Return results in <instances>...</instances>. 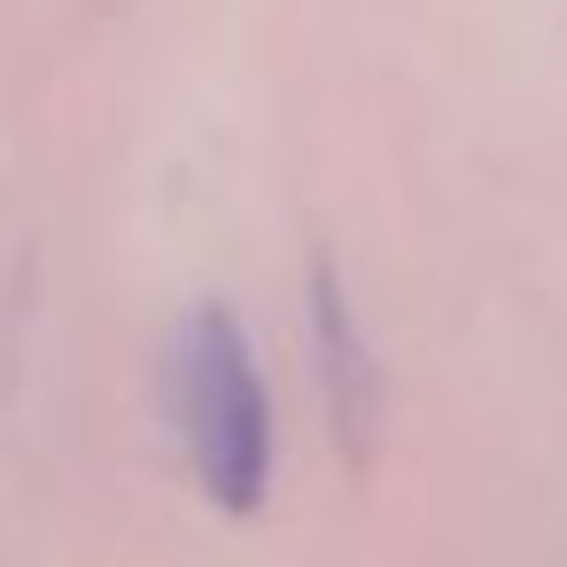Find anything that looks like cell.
<instances>
[{"label": "cell", "mask_w": 567, "mask_h": 567, "mask_svg": "<svg viewBox=\"0 0 567 567\" xmlns=\"http://www.w3.org/2000/svg\"><path fill=\"white\" fill-rule=\"evenodd\" d=\"M311 358H319V381H327L334 435L358 451V435L373 427V350H365V327H358L334 265L311 272Z\"/></svg>", "instance_id": "obj_2"}, {"label": "cell", "mask_w": 567, "mask_h": 567, "mask_svg": "<svg viewBox=\"0 0 567 567\" xmlns=\"http://www.w3.org/2000/svg\"><path fill=\"white\" fill-rule=\"evenodd\" d=\"M172 412L195 482L218 513H257L272 489V389L257 373L249 327L226 303H195L172 342Z\"/></svg>", "instance_id": "obj_1"}]
</instances>
